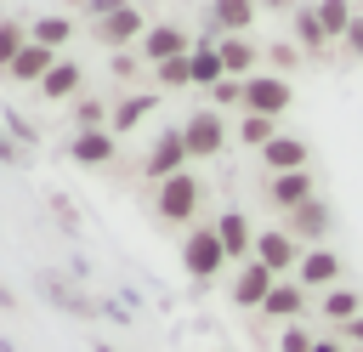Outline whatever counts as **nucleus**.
Segmentation results:
<instances>
[{
    "label": "nucleus",
    "mask_w": 363,
    "mask_h": 352,
    "mask_svg": "<svg viewBox=\"0 0 363 352\" xmlns=\"http://www.w3.org/2000/svg\"><path fill=\"white\" fill-rule=\"evenodd\" d=\"M272 284H278L272 267H261L255 255L238 261V273H233V307H255V312H261V301L272 295Z\"/></svg>",
    "instance_id": "nucleus-11"
},
{
    "label": "nucleus",
    "mask_w": 363,
    "mask_h": 352,
    "mask_svg": "<svg viewBox=\"0 0 363 352\" xmlns=\"http://www.w3.org/2000/svg\"><path fill=\"white\" fill-rule=\"evenodd\" d=\"M40 97H45V102H68V97H79V62H74V57H57L51 74L40 79Z\"/></svg>",
    "instance_id": "nucleus-20"
},
{
    "label": "nucleus",
    "mask_w": 363,
    "mask_h": 352,
    "mask_svg": "<svg viewBox=\"0 0 363 352\" xmlns=\"http://www.w3.org/2000/svg\"><path fill=\"white\" fill-rule=\"evenodd\" d=\"M267 6H278V11H289V6H284V0H267Z\"/></svg>",
    "instance_id": "nucleus-37"
},
{
    "label": "nucleus",
    "mask_w": 363,
    "mask_h": 352,
    "mask_svg": "<svg viewBox=\"0 0 363 352\" xmlns=\"http://www.w3.org/2000/svg\"><path fill=\"white\" fill-rule=\"evenodd\" d=\"M199 204H204V182H199L193 170H182V176H164V182H153V216H159L164 227H193Z\"/></svg>",
    "instance_id": "nucleus-1"
},
{
    "label": "nucleus",
    "mask_w": 363,
    "mask_h": 352,
    "mask_svg": "<svg viewBox=\"0 0 363 352\" xmlns=\"http://www.w3.org/2000/svg\"><path fill=\"white\" fill-rule=\"evenodd\" d=\"M261 57H267V74H289V68H295V62H301V51H295V45H289V40H278V45H267V51H261Z\"/></svg>",
    "instance_id": "nucleus-31"
},
{
    "label": "nucleus",
    "mask_w": 363,
    "mask_h": 352,
    "mask_svg": "<svg viewBox=\"0 0 363 352\" xmlns=\"http://www.w3.org/2000/svg\"><path fill=\"white\" fill-rule=\"evenodd\" d=\"M284 227L312 250V244H329V227H335V210L323 204V199H306V204H295L289 216H284Z\"/></svg>",
    "instance_id": "nucleus-9"
},
{
    "label": "nucleus",
    "mask_w": 363,
    "mask_h": 352,
    "mask_svg": "<svg viewBox=\"0 0 363 352\" xmlns=\"http://www.w3.org/2000/svg\"><path fill=\"white\" fill-rule=\"evenodd\" d=\"M28 40H34V45H51V51H62V45L74 40V17H62V11H45V17H34V23H28Z\"/></svg>",
    "instance_id": "nucleus-22"
},
{
    "label": "nucleus",
    "mask_w": 363,
    "mask_h": 352,
    "mask_svg": "<svg viewBox=\"0 0 363 352\" xmlns=\"http://www.w3.org/2000/svg\"><path fill=\"white\" fill-rule=\"evenodd\" d=\"M187 68H193V85H199V91H216V85L227 79V68H221V51H216V45H193V51H187Z\"/></svg>",
    "instance_id": "nucleus-23"
},
{
    "label": "nucleus",
    "mask_w": 363,
    "mask_h": 352,
    "mask_svg": "<svg viewBox=\"0 0 363 352\" xmlns=\"http://www.w3.org/2000/svg\"><path fill=\"white\" fill-rule=\"evenodd\" d=\"M335 335H340V346H346V352H363V312H357L352 324H340Z\"/></svg>",
    "instance_id": "nucleus-34"
},
{
    "label": "nucleus",
    "mask_w": 363,
    "mask_h": 352,
    "mask_svg": "<svg viewBox=\"0 0 363 352\" xmlns=\"http://www.w3.org/2000/svg\"><path fill=\"white\" fill-rule=\"evenodd\" d=\"M221 68H227V79H250V74H261V51L250 45V34H221Z\"/></svg>",
    "instance_id": "nucleus-16"
},
{
    "label": "nucleus",
    "mask_w": 363,
    "mask_h": 352,
    "mask_svg": "<svg viewBox=\"0 0 363 352\" xmlns=\"http://www.w3.org/2000/svg\"><path fill=\"white\" fill-rule=\"evenodd\" d=\"M312 352H346V346H340V335H329V341H318Z\"/></svg>",
    "instance_id": "nucleus-36"
},
{
    "label": "nucleus",
    "mask_w": 363,
    "mask_h": 352,
    "mask_svg": "<svg viewBox=\"0 0 363 352\" xmlns=\"http://www.w3.org/2000/svg\"><path fill=\"white\" fill-rule=\"evenodd\" d=\"M210 102H216V114H221V108H244V79H221V85L210 91Z\"/></svg>",
    "instance_id": "nucleus-33"
},
{
    "label": "nucleus",
    "mask_w": 363,
    "mask_h": 352,
    "mask_svg": "<svg viewBox=\"0 0 363 352\" xmlns=\"http://www.w3.org/2000/svg\"><path fill=\"white\" fill-rule=\"evenodd\" d=\"M306 199H318L312 170H284V176H267V204H272L278 216H289V210H295V204H306Z\"/></svg>",
    "instance_id": "nucleus-12"
},
{
    "label": "nucleus",
    "mask_w": 363,
    "mask_h": 352,
    "mask_svg": "<svg viewBox=\"0 0 363 352\" xmlns=\"http://www.w3.org/2000/svg\"><path fill=\"white\" fill-rule=\"evenodd\" d=\"M210 17L221 34H250L255 23V0H210Z\"/></svg>",
    "instance_id": "nucleus-24"
},
{
    "label": "nucleus",
    "mask_w": 363,
    "mask_h": 352,
    "mask_svg": "<svg viewBox=\"0 0 363 352\" xmlns=\"http://www.w3.org/2000/svg\"><path fill=\"white\" fill-rule=\"evenodd\" d=\"M136 51H142V62H153V68H159V62H170V57H187V51H193V40H187V28H182V23H147V34H142V45H136Z\"/></svg>",
    "instance_id": "nucleus-8"
},
{
    "label": "nucleus",
    "mask_w": 363,
    "mask_h": 352,
    "mask_svg": "<svg viewBox=\"0 0 363 352\" xmlns=\"http://www.w3.org/2000/svg\"><path fill=\"white\" fill-rule=\"evenodd\" d=\"M301 312H306V290L295 278H278L272 295L261 301V318H272V324H301Z\"/></svg>",
    "instance_id": "nucleus-15"
},
{
    "label": "nucleus",
    "mask_w": 363,
    "mask_h": 352,
    "mask_svg": "<svg viewBox=\"0 0 363 352\" xmlns=\"http://www.w3.org/2000/svg\"><path fill=\"white\" fill-rule=\"evenodd\" d=\"M153 74H159V85H170V91H182V85H193V68H187V57H170V62H159Z\"/></svg>",
    "instance_id": "nucleus-32"
},
{
    "label": "nucleus",
    "mask_w": 363,
    "mask_h": 352,
    "mask_svg": "<svg viewBox=\"0 0 363 352\" xmlns=\"http://www.w3.org/2000/svg\"><path fill=\"white\" fill-rule=\"evenodd\" d=\"M306 159H312V148H306L295 131H278V136L261 148V165H267V176H284V170H306Z\"/></svg>",
    "instance_id": "nucleus-13"
},
{
    "label": "nucleus",
    "mask_w": 363,
    "mask_h": 352,
    "mask_svg": "<svg viewBox=\"0 0 363 352\" xmlns=\"http://www.w3.org/2000/svg\"><path fill=\"white\" fill-rule=\"evenodd\" d=\"M346 45L363 57V17H352V28H346Z\"/></svg>",
    "instance_id": "nucleus-35"
},
{
    "label": "nucleus",
    "mask_w": 363,
    "mask_h": 352,
    "mask_svg": "<svg viewBox=\"0 0 363 352\" xmlns=\"http://www.w3.org/2000/svg\"><path fill=\"white\" fill-rule=\"evenodd\" d=\"M193 159H187V142H182V131H159L153 142H147V159H142V170L153 176V182H164V176H182Z\"/></svg>",
    "instance_id": "nucleus-7"
},
{
    "label": "nucleus",
    "mask_w": 363,
    "mask_h": 352,
    "mask_svg": "<svg viewBox=\"0 0 363 352\" xmlns=\"http://www.w3.org/2000/svg\"><path fill=\"white\" fill-rule=\"evenodd\" d=\"M23 45H28V23L23 17H0V68H11Z\"/></svg>",
    "instance_id": "nucleus-27"
},
{
    "label": "nucleus",
    "mask_w": 363,
    "mask_h": 352,
    "mask_svg": "<svg viewBox=\"0 0 363 352\" xmlns=\"http://www.w3.org/2000/svg\"><path fill=\"white\" fill-rule=\"evenodd\" d=\"M182 142H187V159H216V153L227 148V119H221L216 108H199V114H187Z\"/></svg>",
    "instance_id": "nucleus-6"
},
{
    "label": "nucleus",
    "mask_w": 363,
    "mask_h": 352,
    "mask_svg": "<svg viewBox=\"0 0 363 352\" xmlns=\"http://www.w3.org/2000/svg\"><path fill=\"white\" fill-rule=\"evenodd\" d=\"M289 102H295V85H289L284 74H267V68H261V74L244 79V114H267V119H278Z\"/></svg>",
    "instance_id": "nucleus-4"
},
{
    "label": "nucleus",
    "mask_w": 363,
    "mask_h": 352,
    "mask_svg": "<svg viewBox=\"0 0 363 352\" xmlns=\"http://www.w3.org/2000/svg\"><path fill=\"white\" fill-rule=\"evenodd\" d=\"M153 108H159V97H153V91L119 97V102H113V114H108V131H113V136H125V131H136V125H142V119H147Z\"/></svg>",
    "instance_id": "nucleus-19"
},
{
    "label": "nucleus",
    "mask_w": 363,
    "mask_h": 352,
    "mask_svg": "<svg viewBox=\"0 0 363 352\" xmlns=\"http://www.w3.org/2000/svg\"><path fill=\"white\" fill-rule=\"evenodd\" d=\"M108 114H113V102H102V97H79L74 102V125L79 131H108Z\"/></svg>",
    "instance_id": "nucleus-29"
},
{
    "label": "nucleus",
    "mask_w": 363,
    "mask_h": 352,
    "mask_svg": "<svg viewBox=\"0 0 363 352\" xmlns=\"http://www.w3.org/2000/svg\"><path fill=\"white\" fill-rule=\"evenodd\" d=\"M272 136H278V119H267V114H244V119H238V142H244V148L261 153Z\"/></svg>",
    "instance_id": "nucleus-26"
},
{
    "label": "nucleus",
    "mask_w": 363,
    "mask_h": 352,
    "mask_svg": "<svg viewBox=\"0 0 363 352\" xmlns=\"http://www.w3.org/2000/svg\"><path fill=\"white\" fill-rule=\"evenodd\" d=\"M57 57H62V51H51V45H34V40H28V45L17 51V62H11L6 74H11L17 85H40V79L51 74V62H57Z\"/></svg>",
    "instance_id": "nucleus-18"
},
{
    "label": "nucleus",
    "mask_w": 363,
    "mask_h": 352,
    "mask_svg": "<svg viewBox=\"0 0 363 352\" xmlns=\"http://www.w3.org/2000/svg\"><path fill=\"white\" fill-rule=\"evenodd\" d=\"M312 346H318V335L306 324H284L278 329V352H312Z\"/></svg>",
    "instance_id": "nucleus-30"
},
{
    "label": "nucleus",
    "mask_w": 363,
    "mask_h": 352,
    "mask_svg": "<svg viewBox=\"0 0 363 352\" xmlns=\"http://www.w3.org/2000/svg\"><path fill=\"white\" fill-rule=\"evenodd\" d=\"M318 312L340 329V324H352V318L363 312V295H357V290H346V284H335V290H323V295H318Z\"/></svg>",
    "instance_id": "nucleus-21"
},
{
    "label": "nucleus",
    "mask_w": 363,
    "mask_h": 352,
    "mask_svg": "<svg viewBox=\"0 0 363 352\" xmlns=\"http://www.w3.org/2000/svg\"><path fill=\"white\" fill-rule=\"evenodd\" d=\"M182 267H187V278H199V284H210V278L227 267V250H221L216 221H193V227L182 233Z\"/></svg>",
    "instance_id": "nucleus-2"
},
{
    "label": "nucleus",
    "mask_w": 363,
    "mask_h": 352,
    "mask_svg": "<svg viewBox=\"0 0 363 352\" xmlns=\"http://www.w3.org/2000/svg\"><path fill=\"white\" fill-rule=\"evenodd\" d=\"M312 11H318V23H323L329 40H346V28H352V0H318Z\"/></svg>",
    "instance_id": "nucleus-25"
},
{
    "label": "nucleus",
    "mask_w": 363,
    "mask_h": 352,
    "mask_svg": "<svg viewBox=\"0 0 363 352\" xmlns=\"http://www.w3.org/2000/svg\"><path fill=\"white\" fill-rule=\"evenodd\" d=\"M250 255H255L261 267H272L278 278H295V267H301L306 244H301V238H295V233L278 221V227H261V233H255V250H250Z\"/></svg>",
    "instance_id": "nucleus-3"
},
{
    "label": "nucleus",
    "mask_w": 363,
    "mask_h": 352,
    "mask_svg": "<svg viewBox=\"0 0 363 352\" xmlns=\"http://www.w3.org/2000/svg\"><path fill=\"white\" fill-rule=\"evenodd\" d=\"M113 153H119V142H113V131H74V142H68V159L74 165H113Z\"/></svg>",
    "instance_id": "nucleus-17"
},
{
    "label": "nucleus",
    "mask_w": 363,
    "mask_h": 352,
    "mask_svg": "<svg viewBox=\"0 0 363 352\" xmlns=\"http://www.w3.org/2000/svg\"><path fill=\"white\" fill-rule=\"evenodd\" d=\"M142 34H147V23H142V11L130 0H119L108 17H96V40L102 45H142Z\"/></svg>",
    "instance_id": "nucleus-10"
},
{
    "label": "nucleus",
    "mask_w": 363,
    "mask_h": 352,
    "mask_svg": "<svg viewBox=\"0 0 363 352\" xmlns=\"http://www.w3.org/2000/svg\"><path fill=\"white\" fill-rule=\"evenodd\" d=\"M102 352H113V346H102Z\"/></svg>",
    "instance_id": "nucleus-38"
},
{
    "label": "nucleus",
    "mask_w": 363,
    "mask_h": 352,
    "mask_svg": "<svg viewBox=\"0 0 363 352\" xmlns=\"http://www.w3.org/2000/svg\"><path fill=\"white\" fill-rule=\"evenodd\" d=\"M216 233H221L227 261H250V250H255V227H250L244 210H221V216H216Z\"/></svg>",
    "instance_id": "nucleus-14"
},
{
    "label": "nucleus",
    "mask_w": 363,
    "mask_h": 352,
    "mask_svg": "<svg viewBox=\"0 0 363 352\" xmlns=\"http://www.w3.org/2000/svg\"><path fill=\"white\" fill-rule=\"evenodd\" d=\"M295 34H301V51H323L329 45V34H323V23H318L312 6H295Z\"/></svg>",
    "instance_id": "nucleus-28"
},
{
    "label": "nucleus",
    "mask_w": 363,
    "mask_h": 352,
    "mask_svg": "<svg viewBox=\"0 0 363 352\" xmlns=\"http://www.w3.org/2000/svg\"><path fill=\"white\" fill-rule=\"evenodd\" d=\"M346 278V261H340V250H329V244H312L306 255H301V267H295V284L306 290V295H323V290H335Z\"/></svg>",
    "instance_id": "nucleus-5"
}]
</instances>
